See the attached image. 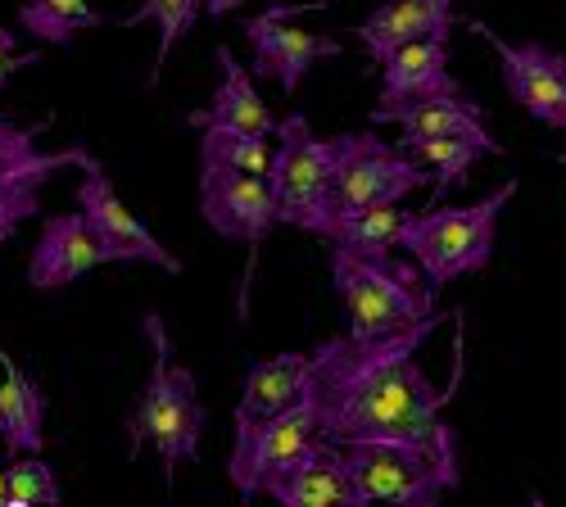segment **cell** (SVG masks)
<instances>
[{
    "mask_svg": "<svg viewBox=\"0 0 566 507\" xmlns=\"http://www.w3.org/2000/svg\"><path fill=\"white\" fill-rule=\"evenodd\" d=\"M200 213L213 226V236L250 245V263H254V250L281 222L268 177L235 172L222 163H200Z\"/></svg>",
    "mask_w": 566,
    "mask_h": 507,
    "instance_id": "7c38bea8",
    "label": "cell"
},
{
    "mask_svg": "<svg viewBox=\"0 0 566 507\" xmlns=\"http://www.w3.org/2000/svg\"><path fill=\"white\" fill-rule=\"evenodd\" d=\"M245 507H250V503H245Z\"/></svg>",
    "mask_w": 566,
    "mask_h": 507,
    "instance_id": "d6a6232c",
    "label": "cell"
},
{
    "mask_svg": "<svg viewBox=\"0 0 566 507\" xmlns=\"http://www.w3.org/2000/svg\"><path fill=\"white\" fill-rule=\"evenodd\" d=\"M101 263H114L105 236L86 222V213H60L45 218L41 236L28 258V286L32 291H64L82 282L86 272H96Z\"/></svg>",
    "mask_w": 566,
    "mask_h": 507,
    "instance_id": "5bb4252c",
    "label": "cell"
},
{
    "mask_svg": "<svg viewBox=\"0 0 566 507\" xmlns=\"http://www.w3.org/2000/svg\"><path fill=\"white\" fill-rule=\"evenodd\" d=\"M200 10H205L200 0H140V6H136L127 19H118V28H136V23H155V28H159V55H155V68H150V86L159 82L164 64H168V55H172V45L196 28Z\"/></svg>",
    "mask_w": 566,
    "mask_h": 507,
    "instance_id": "d4e9b609",
    "label": "cell"
},
{
    "mask_svg": "<svg viewBox=\"0 0 566 507\" xmlns=\"http://www.w3.org/2000/svg\"><path fill=\"white\" fill-rule=\"evenodd\" d=\"M313 10H322V0H304V6H286V0H276V6H268L263 14L241 19L245 41L254 45L250 73L276 82L286 96H295L304 73L313 64L340 60V51H345L340 36H332V32H304V28H295V19H304Z\"/></svg>",
    "mask_w": 566,
    "mask_h": 507,
    "instance_id": "52a82bcc",
    "label": "cell"
},
{
    "mask_svg": "<svg viewBox=\"0 0 566 507\" xmlns=\"http://www.w3.org/2000/svg\"><path fill=\"white\" fill-rule=\"evenodd\" d=\"M322 426H317V408L304 394L291 412H281L272 426H263L250 440H235L231 457H227V480L235 485L241 503H250L254 494H268L286 472H295L304 457H313L322 448Z\"/></svg>",
    "mask_w": 566,
    "mask_h": 507,
    "instance_id": "9c48e42d",
    "label": "cell"
},
{
    "mask_svg": "<svg viewBox=\"0 0 566 507\" xmlns=\"http://www.w3.org/2000/svg\"><path fill=\"white\" fill-rule=\"evenodd\" d=\"M200 163H222L235 172H272V146L268 136H245V131H227V127H205L200 131Z\"/></svg>",
    "mask_w": 566,
    "mask_h": 507,
    "instance_id": "484cf974",
    "label": "cell"
},
{
    "mask_svg": "<svg viewBox=\"0 0 566 507\" xmlns=\"http://www.w3.org/2000/svg\"><path fill=\"white\" fill-rule=\"evenodd\" d=\"M332 209L336 222L367 213V209H386L399 204L403 196L421 191L431 181V168L408 159V150L386 146L371 131H340L332 136Z\"/></svg>",
    "mask_w": 566,
    "mask_h": 507,
    "instance_id": "8992f818",
    "label": "cell"
},
{
    "mask_svg": "<svg viewBox=\"0 0 566 507\" xmlns=\"http://www.w3.org/2000/svg\"><path fill=\"white\" fill-rule=\"evenodd\" d=\"M245 6V0H205V10L213 14V19H227L231 10H241Z\"/></svg>",
    "mask_w": 566,
    "mask_h": 507,
    "instance_id": "f1b7e54d",
    "label": "cell"
},
{
    "mask_svg": "<svg viewBox=\"0 0 566 507\" xmlns=\"http://www.w3.org/2000/svg\"><path fill=\"white\" fill-rule=\"evenodd\" d=\"M0 367H6V381H0V440H6V448L19 457L41 453V444H45V394L6 349H0Z\"/></svg>",
    "mask_w": 566,
    "mask_h": 507,
    "instance_id": "44dd1931",
    "label": "cell"
},
{
    "mask_svg": "<svg viewBox=\"0 0 566 507\" xmlns=\"http://www.w3.org/2000/svg\"><path fill=\"white\" fill-rule=\"evenodd\" d=\"M77 213H86V222L105 236L114 263H150V267H159V272H168V276H181V263L155 241L150 226L140 222V218L118 200L114 181H109V172L101 168L96 155H86V163H82Z\"/></svg>",
    "mask_w": 566,
    "mask_h": 507,
    "instance_id": "4fadbf2b",
    "label": "cell"
},
{
    "mask_svg": "<svg viewBox=\"0 0 566 507\" xmlns=\"http://www.w3.org/2000/svg\"><path fill=\"white\" fill-rule=\"evenodd\" d=\"M10 494H14L10 507H60V503H64L55 472L45 467L36 453L19 457V463L10 467Z\"/></svg>",
    "mask_w": 566,
    "mask_h": 507,
    "instance_id": "4316f807",
    "label": "cell"
},
{
    "mask_svg": "<svg viewBox=\"0 0 566 507\" xmlns=\"http://www.w3.org/2000/svg\"><path fill=\"white\" fill-rule=\"evenodd\" d=\"M467 32H476L481 41L494 45L503 82H507V96L535 123L566 131V55L548 51V45H539V41H503L481 19H467Z\"/></svg>",
    "mask_w": 566,
    "mask_h": 507,
    "instance_id": "8fae6325",
    "label": "cell"
},
{
    "mask_svg": "<svg viewBox=\"0 0 566 507\" xmlns=\"http://www.w3.org/2000/svg\"><path fill=\"white\" fill-rule=\"evenodd\" d=\"M516 196V177H507L499 191L476 204H440L427 213H412L399 232V250L427 272V282L444 291L458 276L481 272L499 241V218Z\"/></svg>",
    "mask_w": 566,
    "mask_h": 507,
    "instance_id": "277c9868",
    "label": "cell"
},
{
    "mask_svg": "<svg viewBox=\"0 0 566 507\" xmlns=\"http://www.w3.org/2000/svg\"><path fill=\"white\" fill-rule=\"evenodd\" d=\"M562 163H566V155H562Z\"/></svg>",
    "mask_w": 566,
    "mask_h": 507,
    "instance_id": "1f68e13d",
    "label": "cell"
},
{
    "mask_svg": "<svg viewBox=\"0 0 566 507\" xmlns=\"http://www.w3.org/2000/svg\"><path fill=\"white\" fill-rule=\"evenodd\" d=\"M51 127V118H41L32 127H19L14 118L0 114V245H6L28 218L41 213V191L45 181L64 168H82L86 150H41L36 136Z\"/></svg>",
    "mask_w": 566,
    "mask_h": 507,
    "instance_id": "ba28073f",
    "label": "cell"
},
{
    "mask_svg": "<svg viewBox=\"0 0 566 507\" xmlns=\"http://www.w3.org/2000/svg\"><path fill=\"white\" fill-rule=\"evenodd\" d=\"M19 28L45 45H69L77 32L105 28V14H96L86 0H23Z\"/></svg>",
    "mask_w": 566,
    "mask_h": 507,
    "instance_id": "cb8c5ba5",
    "label": "cell"
},
{
    "mask_svg": "<svg viewBox=\"0 0 566 507\" xmlns=\"http://www.w3.org/2000/svg\"><path fill=\"white\" fill-rule=\"evenodd\" d=\"M332 141L313 136L304 114H286L276 123V150L268 187L276 200L281 226H300L308 236H332L336 209H332Z\"/></svg>",
    "mask_w": 566,
    "mask_h": 507,
    "instance_id": "5b68a950",
    "label": "cell"
},
{
    "mask_svg": "<svg viewBox=\"0 0 566 507\" xmlns=\"http://www.w3.org/2000/svg\"><path fill=\"white\" fill-rule=\"evenodd\" d=\"M218 64H222V82L213 91V101L209 109H196L191 127H227V131H245V136H272L276 131V118L272 109L263 105V96L254 91L250 82V68H241V60H235L227 45H218Z\"/></svg>",
    "mask_w": 566,
    "mask_h": 507,
    "instance_id": "ffe728a7",
    "label": "cell"
},
{
    "mask_svg": "<svg viewBox=\"0 0 566 507\" xmlns=\"http://www.w3.org/2000/svg\"><path fill=\"white\" fill-rule=\"evenodd\" d=\"M332 286L340 295L345 321L354 340H381L412 331L421 321L440 317L436 286L417 263L395 258H358L345 250H332Z\"/></svg>",
    "mask_w": 566,
    "mask_h": 507,
    "instance_id": "3957f363",
    "label": "cell"
},
{
    "mask_svg": "<svg viewBox=\"0 0 566 507\" xmlns=\"http://www.w3.org/2000/svg\"><path fill=\"white\" fill-rule=\"evenodd\" d=\"M340 457L371 503L440 507V494L453 489V480L440 472L436 457L408 444H340Z\"/></svg>",
    "mask_w": 566,
    "mask_h": 507,
    "instance_id": "30bf717a",
    "label": "cell"
},
{
    "mask_svg": "<svg viewBox=\"0 0 566 507\" xmlns=\"http://www.w3.org/2000/svg\"><path fill=\"white\" fill-rule=\"evenodd\" d=\"M371 123H399L403 136H467V141L485 146L490 155H503V146L485 131V109L476 101L462 96H427V101H403V105H390L371 109Z\"/></svg>",
    "mask_w": 566,
    "mask_h": 507,
    "instance_id": "ac0fdd59",
    "label": "cell"
},
{
    "mask_svg": "<svg viewBox=\"0 0 566 507\" xmlns=\"http://www.w3.org/2000/svg\"><path fill=\"white\" fill-rule=\"evenodd\" d=\"M140 327H146V336H150L155 367H150L146 390L136 394V403L127 412V435H132L136 453H140V444L159 448L164 480L172 485L177 463H196V457H200V435H205L209 412L200 408L196 377L172 358V336L164 327V317L150 308L146 317H140Z\"/></svg>",
    "mask_w": 566,
    "mask_h": 507,
    "instance_id": "7a4b0ae2",
    "label": "cell"
},
{
    "mask_svg": "<svg viewBox=\"0 0 566 507\" xmlns=\"http://www.w3.org/2000/svg\"><path fill=\"white\" fill-rule=\"evenodd\" d=\"M444 321L431 317L412 331L381 336V340H354L336 336L313 349L308 367V399L317 408L322 440L340 444H408L436 457L440 472L462 480V453H458V431L444 422V403L458 390L462 377V345L453 349L458 372L444 390L431 385V377L417 367V349Z\"/></svg>",
    "mask_w": 566,
    "mask_h": 507,
    "instance_id": "6da1fadb",
    "label": "cell"
},
{
    "mask_svg": "<svg viewBox=\"0 0 566 507\" xmlns=\"http://www.w3.org/2000/svg\"><path fill=\"white\" fill-rule=\"evenodd\" d=\"M14 45H19L14 32H10V28H0V86H10V77H14L19 68H32V64L41 60L36 51H32V55H19Z\"/></svg>",
    "mask_w": 566,
    "mask_h": 507,
    "instance_id": "83f0119b",
    "label": "cell"
},
{
    "mask_svg": "<svg viewBox=\"0 0 566 507\" xmlns=\"http://www.w3.org/2000/svg\"><path fill=\"white\" fill-rule=\"evenodd\" d=\"M268 494L276 507H371V498L345 467L340 448H332V444H322L313 457H304V463L281 476Z\"/></svg>",
    "mask_w": 566,
    "mask_h": 507,
    "instance_id": "e0dca14e",
    "label": "cell"
},
{
    "mask_svg": "<svg viewBox=\"0 0 566 507\" xmlns=\"http://www.w3.org/2000/svg\"><path fill=\"white\" fill-rule=\"evenodd\" d=\"M427 96H462L449 73V41H412L381 64V109Z\"/></svg>",
    "mask_w": 566,
    "mask_h": 507,
    "instance_id": "d6986e66",
    "label": "cell"
},
{
    "mask_svg": "<svg viewBox=\"0 0 566 507\" xmlns=\"http://www.w3.org/2000/svg\"><path fill=\"white\" fill-rule=\"evenodd\" d=\"M531 507H548V503H544V498H539V494H535V498H531Z\"/></svg>",
    "mask_w": 566,
    "mask_h": 507,
    "instance_id": "4dcf8cb0",
    "label": "cell"
},
{
    "mask_svg": "<svg viewBox=\"0 0 566 507\" xmlns=\"http://www.w3.org/2000/svg\"><path fill=\"white\" fill-rule=\"evenodd\" d=\"M399 150H408L417 163H427L431 168V196L440 200L458 177L471 172V163H476L481 155H490L485 146L476 141H467V136H399Z\"/></svg>",
    "mask_w": 566,
    "mask_h": 507,
    "instance_id": "603a6c76",
    "label": "cell"
},
{
    "mask_svg": "<svg viewBox=\"0 0 566 507\" xmlns=\"http://www.w3.org/2000/svg\"><path fill=\"white\" fill-rule=\"evenodd\" d=\"M412 213H403L399 204H386V209H367V213H354V218H340L332 226V250H345V254H358V258H390V250L399 245V232Z\"/></svg>",
    "mask_w": 566,
    "mask_h": 507,
    "instance_id": "7402d4cb",
    "label": "cell"
},
{
    "mask_svg": "<svg viewBox=\"0 0 566 507\" xmlns=\"http://www.w3.org/2000/svg\"><path fill=\"white\" fill-rule=\"evenodd\" d=\"M453 23H458L453 0H386L354 32L363 41V51L376 64H386L395 51H403L412 41H449Z\"/></svg>",
    "mask_w": 566,
    "mask_h": 507,
    "instance_id": "2e32d148",
    "label": "cell"
},
{
    "mask_svg": "<svg viewBox=\"0 0 566 507\" xmlns=\"http://www.w3.org/2000/svg\"><path fill=\"white\" fill-rule=\"evenodd\" d=\"M308 367L313 353H276L250 362L241 403H235V440H250L263 426H272L281 412H291L308 394Z\"/></svg>",
    "mask_w": 566,
    "mask_h": 507,
    "instance_id": "9a60e30c",
    "label": "cell"
},
{
    "mask_svg": "<svg viewBox=\"0 0 566 507\" xmlns=\"http://www.w3.org/2000/svg\"><path fill=\"white\" fill-rule=\"evenodd\" d=\"M14 494H10V467H0V507H10Z\"/></svg>",
    "mask_w": 566,
    "mask_h": 507,
    "instance_id": "f546056e",
    "label": "cell"
}]
</instances>
